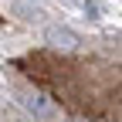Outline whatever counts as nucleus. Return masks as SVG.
Here are the masks:
<instances>
[{
  "label": "nucleus",
  "mask_w": 122,
  "mask_h": 122,
  "mask_svg": "<svg viewBox=\"0 0 122 122\" xmlns=\"http://www.w3.org/2000/svg\"><path fill=\"white\" fill-rule=\"evenodd\" d=\"M20 102H24V105H27V109L34 112L41 122H54V105L44 98V95H24Z\"/></svg>",
  "instance_id": "obj_1"
},
{
  "label": "nucleus",
  "mask_w": 122,
  "mask_h": 122,
  "mask_svg": "<svg viewBox=\"0 0 122 122\" xmlns=\"http://www.w3.org/2000/svg\"><path fill=\"white\" fill-rule=\"evenodd\" d=\"M48 44L71 51V48H78L81 41H78V34H75V30H68V27H48Z\"/></svg>",
  "instance_id": "obj_2"
}]
</instances>
